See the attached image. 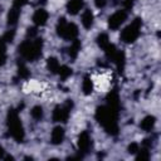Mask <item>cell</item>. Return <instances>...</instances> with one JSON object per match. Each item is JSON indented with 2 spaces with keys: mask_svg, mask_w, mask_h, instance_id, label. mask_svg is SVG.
Returning <instances> with one entry per match:
<instances>
[{
  "mask_svg": "<svg viewBox=\"0 0 161 161\" xmlns=\"http://www.w3.org/2000/svg\"><path fill=\"white\" fill-rule=\"evenodd\" d=\"M5 60H6V42L1 36L0 38V67L5 64Z\"/></svg>",
  "mask_w": 161,
  "mask_h": 161,
  "instance_id": "d6986e66",
  "label": "cell"
},
{
  "mask_svg": "<svg viewBox=\"0 0 161 161\" xmlns=\"http://www.w3.org/2000/svg\"><path fill=\"white\" fill-rule=\"evenodd\" d=\"M83 5H84L83 0H69L67 4V10L70 15H75L83 9Z\"/></svg>",
  "mask_w": 161,
  "mask_h": 161,
  "instance_id": "8fae6325",
  "label": "cell"
},
{
  "mask_svg": "<svg viewBox=\"0 0 161 161\" xmlns=\"http://www.w3.org/2000/svg\"><path fill=\"white\" fill-rule=\"evenodd\" d=\"M30 114H31V117H33L34 119L39 121V119H42V118H43V108H42L40 106H35V107H33V108H31Z\"/></svg>",
  "mask_w": 161,
  "mask_h": 161,
  "instance_id": "44dd1931",
  "label": "cell"
},
{
  "mask_svg": "<svg viewBox=\"0 0 161 161\" xmlns=\"http://www.w3.org/2000/svg\"><path fill=\"white\" fill-rule=\"evenodd\" d=\"M45 86L40 82H36V80H30L26 83V86L24 87V89L26 92H39V91H43Z\"/></svg>",
  "mask_w": 161,
  "mask_h": 161,
  "instance_id": "2e32d148",
  "label": "cell"
},
{
  "mask_svg": "<svg viewBox=\"0 0 161 161\" xmlns=\"http://www.w3.org/2000/svg\"><path fill=\"white\" fill-rule=\"evenodd\" d=\"M48 20V13L44 9H38L33 14V21L36 26H43Z\"/></svg>",
  "mask_w": 161,
  "mask_h": 161,
  "instance_id": "30bf717a",
  "label": "cell"
},
{
  "mask_svg": "<svg viewBox=\"0 0 161 161\" xmlns=\"http://www.w3.org/2000/svg\"><path fill=\"white\" fill-rule=\"evenodd\" d=\"M133 4H135V0H123V10H126V11L131 10Z\"/></svg>",
  "mask_w": 161,
  "mask_h": 161,
  "instance_id": "d4e9b609",
  "label": "cell"
},
{
  "mask_svg": "<svg viewBox=\"0 0 161 161\" xmlns=\"http://www.w3.org/2000/svg\"><path fill=\"white\" fill-rule=\"evenodd\" d=\"M8 128H9L10 136L15 141L21 142L24 140V128H23L21 121L18 116V112L14 109H10L8 113Z\"/></svg>",
  "mask_w": 161,
  "mask_h": 161,
  "instance_id": "3957f363",
  "label": "cell"
},
{
  "mask_svg": "<svg viewBox=\"0 0 161 161\" xmlns=\"http://www.w3.org/2000/svg\"><path fill=\"white\" fill-rule=\"evenodd\" d=\"M93 13L89 10V9H86L82 14V24L86 29H89L92 25H93Z\"/></svg>",
  "mask_w": 161,
  "mask_h": 161,
  "instance_id": "5bb4252c",
  "label": "cell"
},
{
  "mask_svg": "<svg viewBox=\"0 0 161 161\" xmlns=\"http://www.w3.org/2000/svg\"><path fill=\"white\" fill-rule=\"evenodd\" d=\"M57 33L59 36L67 40H74L78 35V28L73 23H68L64 18H60L57 24Z\"/></svg>",
  "mask_w": 161,
  "mask_h": 161,
  "instance_id": "277c9868",
  "label": "cell"
},
{
  "mask_svg": "<svg viewBox=\"0 0 161 161\" xmlns=\"http://www.w3.org/2000/svg\"><path fill=\"white\" fill-rule=\"evenodd\" d=\"M138 150H140V146H138L137 143H131V145L128 146L130 153H136V152H138Z\"/></svg>",
  "mask_w": 161,
  "mask_h": 161,
  "instance_id": "4316f807",
  "label": "cell"
},
{
  "mask_svg": "<svg viewBox=\"0 0 161 161\" xmlns=\"http://www.w3.org/2000/svg\"><path fill=\"white\" fill-rule=\"evenodd\" d=\"M155 123H156V118H155L153 116H147V117H145V118L141 121V123H140V127H141L143 131H147V132H150V131L153 128Z\"/></svg>",
  "mask_w": 161,
  "mask_h": 161,
  "instance_id": "9a60e30c",
  "label": "cell"
},
{
  "mask_svg": "<svg viewBox=\"0 0 161 161\" xmlns=\"http://www.w3.org/2000/svg\"><path fill=\"white\" fill-rule=\"evenodd\" d=\"M26 3H28V0H14L13 6H16V8H20L21 9V6H24Z\"/></svg>",
  "mask_w": 161,
  "mask_h": 161,
  "instance_id": "f1b7e54d",
  "label": "cell"
},
{
  "mask_svg": "<svg viewBox=\"0 0 161 161\" xmlns=\"http://www.w3.org/2000/svg\"><path fill=\"white\" fill-rule=\"evenodd\" d=\"M91 146H92L91 136L88 135V132L83 131V132L79 135V137H78V148H79V151H80V152L86 153V152H88V151H89Z\"/></svg>",
  "mask_w": 161,
  "mask_h": 161,
  "instance_id": "9c48e42d",
  "label": "cell"
},
{
  "mask_svg": "<svg viewBox=\"0 0 161 161\" xmlns=\"http://www.w3.org/2000/svg\"><path fill=\"white\" fill-rule=\"evenodd\" d=\"M146 150H147V148H142V150H140V151H141V152H145ZM138 158H141V160H142V158H148V155H147V153H142V155L140 153Z\"/></svg>",
  "mask_w": 161,
  "mask_h": 161,
  "instance_id": "f546056e",
  "label": "cell"
},
{
  "mask_svg": "<svg viewBox=\"0 0 161 161\" xmlns=\"http://www.w3.org/2000/svg\"><path fill=\"white\" fill-rule=\"evenodd\" d=\"M19 75H20V78H28L29 77L28 68L25 67L24 63H20V62H19Z\"/></svg>",
  "mask_w": 161,
  "mask_h": 161,
  "instance_id": "cb8c5ba5",
  "label": "cell"
},
{
  "mask_svg": "<svg viewBox=\"0 0 161 161\" xmlns=\"http://www.w3.org/2000/svg\"><path fill=\"white\" fill-rule=\"evenodd\" d=\"M14 35H15V31H14V30H9V31H8L3 38L5 39V42H13Z\"/></svg>",
  "mask_w": 161,
  "mask_h": 161,
  "instance_id": "484cf974",
  "label": "cell"
},
{
  "mask_svg": "<svg viewBox=\"0 0 161 161\" xmlns=\"http://www.w3.org/2000/svg\"><path fill=\"white\" fill-rule=\"evenodd\" d=\"M117 114H118V109L107 104V106H102V107L97 108V111H96V119L98 121V123L108 133L116 135L118 132Z\"/></svg>",
  "mask_w": 161,
  "mask_h": 161,
  "instance_id": "6da1fadb",
  "label": "cell"
},
{
  "mask_svg": "<svg viewBox=\"0 0 161 161\" xmlns=\"http://www.w3.org/2000/svg\"><path fill=\"white\" fill-rule=\"evenodd\" d=\"M107 3H108V0H94V4H96V6H97L98 9L104 8V6L107 5Z\"/></svg>",
  "mask_w": 161,
  "mask_h": 161,
  "instance_id": "83f0119b",
  "label": "cell"
},
{
  "mask_svg": "<svg viewBox=\"0 0 161 161\" xmlns=\"http://www.w3.org/2000/svg\"><path fill=\"white\" fill-rule=\"evenodd\" d=\"M79 50H80V42L77 40V39H74L72 42V44H70V48H69V57L72 59H74L77 57V54H78Z\"/></svg>",
  "mask_w": 161,
  "mask_h": 161,
  "instance_id": "ffe728a7",
  "label": "cell"
},
{
  "mask_svg": "<svg viewBox=\"0 0 161 161\" xmlns=\"http://www.w3.org/2000/svg\"><path fill=\"white\" fill-rule=\"evenodd\" d=\"M20 16V8H16V6H13L8 14V25L10 26H14L16 23H18V19Z\"/></svg>",
  "mask_w": 161,
  "mask_h": 161,
  "instance_id": "4fadbf2b",
  "label": "cell"
},
{
  "mask_svg": "<svg viewBox=\"0 0 161 161\" xmlns=\"http://www.w3.org/2000/svg\"><path fill=\"white\" fill-rule=\"evenodd\" d=\"M97 43H98V45H99L102 49H104V48L109 44L108 35H107V34H99L98 38H97Z\"/></svg>",
  "mask_w": 161,
  "mask_h": 161,
  "instance_id": "603a6c76",
  "label": "cell"
},
{
  "mask_svg": "<svg viewBox=\"0 0 161 161\" xmlns=\"http://www.w3.org/2000/svg\"><path fill=\"white\" fill-rule=\"evenodd\" d=\"M141 26H142L141 19H138V18L135 19L130 25H127L122 30V33H121V40L123 43H133L138 38V35L141 33Z\"/></svg>",
  "mask_w": 161,
  "mask_h": 161,
  "instance_id": "5b68a950",
  "label": "cell"
},
{
  "mask_svg": "<svg viewBox=\"0 0 161 161\" xmlns=\"http://www.w3.org/2000/svg\"><path fill=\"white\" fill-rule=\"evenodd\" d=\"M72 106H73V103L70 99H68L62 106H57L53 111V121L54 122H65L69 117V111H70Z\"/></svg>",
  "mask_w": 161,
  "mask_h": 161,
  "instance_id": "8992f818",
  "label": "cell"
},
{
  "mask_svg": "<svg viewBox=\"0 0 161 161\" xmlns=\"http://www.w3.org/2000/svg\"><path fill=\"white\" fill-rule=\"evenodd\" d=\"M4 155H5V151H4V148L0 146V158H4Z\"/></svg>",
  "mask_w": 161,
  "mask_h": 161,
  "instance_id": "4dcf8cb0",
  "label": "cell"
},
{
  "mask_svg": "<svg viewBox=\"0 0 161 161\" xmlns=\"http://www.w3.org/2000/svg\"><path fill=\"white\" fill-rule=\"evenodd\" d=\"M47 67H48V69H49L52 73H58V69H59L60 64H59V62H58L57 58L50 57V58H48V60H47Z\"/></svg>",
  "mask_w": 161,
  "mask_h": 161,
  "instance_id": "ac0fdd59",
  "label": "cell"
},
{
  "mask_svg": "<svg viewBox=\"0 0 161 161\" xmlns=\"http://www.w3.org/2000/svg\"><path fill=\"white\" fill-rule=\"evenodd\" d=\"M58 73H59V75H60L62 79H67L68 77L72 75V69L69 67H67V65H62V67H59Z\"/></svg>",
  "mask_w": 161,
  "mask_h": 161,
  "instance_id": "7402d4cb",
  "label": "cell"
},
{
  "mask_svg": "<svg viewBox=\"0 0 161 161\" xmlns=\"http://www.w3.org/2000/svg\"><path fill=\"white\" fill-rule=\"evenodd\" d=\"M42 48H43L42 39L30 38L19 45V54L21 55L23 59L28 62H35L42 55Z\"/></svg>",
  "mask_w": 161,
  "mask_h": 161,
  "instance_id": "7a4b0ae2",
  "label": "cell"
},
{
  "mask_svg": "<svg viewBox=\"0 0 161 161\" xmlns=\"http://www.w3.org/2000/svg\"><path fill=\"white\" fill-rule=\"evenodd\" d=\"M93 88H94V84H93V80L91 77H84L83 79V83H82V89L84 92V94H91L93 92Z\"/></svg>",
  "mask_w": 161,
  "mask_h": 161,
  "instance_id": "e0dca14e",
  "label": "cell"
},
{
  "mask_svg": "<svg viewBox=\"0 0 161 161\" xmlns=\"http://www.w3.org/2000/svg\"><path fill=\"white\" fill-rule=\"evenodd\" d=\"M92 80H93L94 87H97L101 91H104V89H107L109 87V73L103 72V73L96 75Z\"/></svg>",
  "mask_w": 161,
  "mask_h": 161,
  "instance_id": "ba28073f",
  "label": "cell"
},
{
  "mask_svg": "<svg viewBox=\"0 0 161 161\" xmlns=\"http://www.w3.org/2000/svg\"><path fill=\"white\" fill-rule=\"evenodd\" d=\"M64 136H65V133H64L63 127H60V126L54 127V130L52 131V136H50L52 143H54V145H59V143H62L63 140H64Z\"/></svg>",
  "mask_w": 161,
  "mask_h": 161,
  "instance_id": "7c38bea8",
  "label": "cell"
},
{
  "mask_svg": "<svg viewBox=\"0 0 161 161\" xmlns=\"http://www.w3.org/2000/svg\"><path fill=\"white\" fill-rule=\"evenodd\" d=\"M127 19V11L126 10H118L116 13H113L109 18H108V26L112 29V30H116L118 29L123 23L125 20Z\"/></svg>",
  "mask_w": 161,
  "mask_h": 161,
  "instance_id": "52a82bcc",
  "label": "cell"
}]
</instances>
